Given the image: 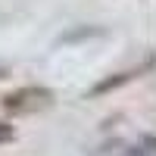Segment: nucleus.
Instances as JSON below:
<instances>
[{"mask_svg":"<svg viewBox=\"0 0 156 156\" xmlns=\"http://www.w3.org/2000/svg\"><path fill=\"white\" fill-rule=\"evenodd\" d=\"M50 103H53V94L47 87H19L3 97V109L12 115H31V112L47 109Z\"/></svg>","mask_w":156,"mask_h":156,"instance_id":"nucleus-1","label":"nucleus"},{"mask_svg":"<svg viewBox=\"0 0 156 156\" xmlns=\"http://www.w3.org/2000/svg\"><path fill=\"white\" fill-rule=\"evenodd\" d=\"M12 137H16V131H12V125H3V122H0V144H9Z\"/></svg>","mask_w":156,"mask_h":156,"instance_id":"nucleus-2","label":"nucleus"},{"mask_svg":"<svg viewBox=\"0 0 156 156\" xmlns=\"http://www.w3.org/2000/svg\"><path fill=\"white\" fill-rule=\"evenodd\" d=\"M0 78H6V69H3V66H0Z\"/></svg>","mask_w":156,"mask_h":156,"instance_id":"nucleus-3","label":"nucleus"}]
</instances>
